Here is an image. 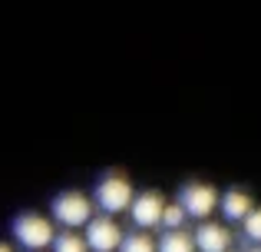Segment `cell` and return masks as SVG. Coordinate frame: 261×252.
I'll use <instances>...</instances> for the list:
<instances>
[{
    "instance_id": "cell-1",
    "label": "cell",
    "mask_w": 261,
    "mask_h": 252,
    "mask_svg": "<svg viewBox=\"0 0 261 252\" xmlns=\"http://www.w3.org/2000/svg\"><path fill=\"white\" fill-rule=\"evenodd\" d=\"M133 182L129 176L122 173H106L99 182H96V193H93V202L102 209L106 216H119V213H129L133 206Z\"/></svg>"
},
{
    "instance_id": "cell-2",
    "label": "cell",
    "mask_w": 261,
    "mask_h": 252,
    "mask_svg": "<svg viewBox=\"0 0 261 252\" xmlns=\"http://www.w3.org/2000/svg\"><path fill=\"white\" fill-rule=\"evenodd\" d=\"M13 239L27 252H43V249L53 246L57 229H53V219H46L40 213H20L13 219Z\"/></svg>"
},
{
    "instance_id": "cell-3",
    "label": "cell",
    "mask_w": 261,
    "mask_h": 252,
    "mask_svg": "<svg viewBox=\"0 0 261 252\" xmlns=\"http://www.w3.org/2000/svg\"><path fill=\"white\" fill-rule=\"evenodd\" d=\"M93 206L96 202L89 199L86 193H80V189H66V193H60L57 199H53V219L60 222L63 229H83L89 219H93Z\"/></svg>"
},
{
    "instance_id": "cell-4",
    "label": "cell",
    "mask_w": 261,
    "mask_h": 252,
    "mask_svg": "<svg viewBox=\"0 0 261 252\" xmlns=\"http://www.w3.org/2000/svg\"><path fill=\"white\" fill-rule=\"evenodd\" d=\"M218 199H222V193H218L212 182H185L182 189H178V202H182V209L192 216V219H208L212 213L218 209Z\"/></svg>"
},
{
    "instance_id": "cell-5",
    "label": "cell",
    "mask_w": 261,
    "mask_h": 252,
    "mask_svg": "<svg viewBox=\"0 0 261 252\" xmlns=\"http://www.w3.org/2000/svg\"><path fill=\"white\" fill-rule=\"evenodd\" d=\"M162 213H166V196H162L159 189H142V193L133 196L129 216H133L136 229H159Z\"/></svg>"
},
{
    "instance_id": "cell-6",
    "label": "cell",
    "mask_w": 261,
    "mask_h": 252,
    "mask_svg": "<svg viewBox=\"0 0 261 252\" xmlns=\"http://www.w3.org/2000/svg\"><path fill=\"white\" fill-rule=\"evenodd\" d=\"M86 246H89V252H116L119 249V242H122V229H119V222L113 219V216H93V219L86 222Z\"/></svg>"
},
{
    "instance_id": "cell-7",
    "label": "cell",
    "mask_w": 261,
    "mask_h": 252,
    "mask_svg": "<svg viewBox=\"0 0 261 252\" xmlns=\"http://www.w3.org/2000/svg\"><path fill=\"white\" fill-rule=\"evenodd\" d=\"M195 246H198V252H228L231 249V229L225 222L202 219L195 229Z\"/></svg>"
},
{
    "instance_id": "cell-8",
    "label": "cell",
    "mask_w": 261,
    "mask_h": 252,
    "mask_svg": "<svg viewBox=\"0 0 261 252\" xmlns=\"http://www.w3.org/2000/svg\"><path fill=\"white\" fill-rule=\"evenodd\" d=\"M218 209H222L225 222H242L245 216L255 209V199H251L245 189H225L222 199H218Z\"/></svg>"
},
{
    "instance_id": "cell-9",
    "label": "cell",
    "mask_w": 261,
    "mask_h": 252,
    "mask_svg": "<svg viewBox=\"0 0 261 252\" xmlns=\"http://www.w3.org/2000/svg\"><path fill=\"white\" fill-rule=\"evenodd\" d=\"M155 252H198L195 233H185V229H166L162 239L155 242Z\"/></svg>"
},
{
    "instance_id": "cell-10",
    "label": "cell",
    "mask_w": 261,
    "mask_h": 252,
    "mask_svg": "<svg viewBox=\"0 0 261 252\" xmlns=\"http://www.w3.org/2000/svg\"><path fill=\"white\" fill-rule=\"evenodd\" d=\"M53 252H89L86 246V236H80L76 229H63V233H57V239H53Z\"/></svg>"
},
{
    "instance_id": "cell-11",
    "label": "cell",
    "mask_w": 261,
    "mask_h": 252,
    "mask_svg": "<svg viewBox=\"0 0 261 252\" xmlns=\"http://www.w3.org/2000/svg\"><path fill=\"white\" fill-rule=\"evenodd\" d=\"M116 252H155V242H152V236H146V229H139V233L122 236Z\"/></svg>"
},
{
    "instance_id": "cell-12",
    "label": "cell",
    "mask_w": 261,
    "mask_h": 252,
    "mask_svg": "<svg viewBox=\"0 0 261 252\" xmlns=\"http://www.w3.org/2000/svg\"><path fill=\"white\" fill-rule=\"evenodd\" d=\"M185 219L189 213L182 209V202H166V213H162V229H185Z\"/></svg>"
},
{
    "instance_id": "cell-13",
    "label": "cell",
    "mask_w": 261,
    "mask_h": 252,
    "mask_svg": "<svg viewBox=\"0 0 261 252\" xmlns=\"http://www.w3.org/2000/svg\"><path fill=\"white\" fill-rule=\"evenodd\" d=\"M242 233L248 242H255V246H261V206H255L248 216L242 219Z\"/></svg>"
},
{
    "instance_id": "cell-14",
    "label": "cell",
    "mask_w": 261,
    "mask_h": 252,
    "mask_svg": "<svg viewBox=\"0 0 261 252\" xmlns=\"http://www.w3.org/2000/svg\"><path fill=\"white\" fill-rule=\"evenodd\" d=\"M0 252H13L10 246H7V242H0Z\"/></svg>"
},
{
    "instance_id": "cell-15",
    "label": "cell",
    "mask_w": 261,
    "mask_h": 252,
    "mask_svg": "<svg viewBox=\"0 0 261 252\" xmlns=\"http://www.w3.org/2000/svg\"><path fill=\"white\" fill-rule=\"evenodd\" d=\"M248 252H261V246H255V249H248Z\"/></svg>"
},
{
    "instance_id": "cell-16",
    "label": "cell",
    "mask_w": 261,
    "mask_h": 252,
    "mask_svg": "<svg viewBox=\"0 0 261 252\" xmlns=\"http://www.w3.org/2000/svg\"><path fill=\"white\" fill-rule=\"evenodd\" d=\"M228 252H231V249H228Z\"/></svg>"
}]
</instances>
